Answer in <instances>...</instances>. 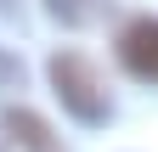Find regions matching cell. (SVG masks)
Segmentation results:
<instances>
[{
    "label": "cell",
    "instance_id": "obj_1",
    "mask_svg": "<svg viewBox=\"0 0 158 152\" xmlns=\"http://www.w3.org/2000/svg\"><path fill=\"white\" fill-rule=\"evenodd\" d=\"M51 90H56V102H62L79 124H102L107 113H113V96H107L102 73H96V68H90L79 51L51 56Z\"/></svg>",
    "mask_w": 158,
    "mask_h": 152
},
{
    "label": "cell",
    "instance_id": "obj_2",
    "mask_svg": "<svg viewBox=\"0 0 158 152\" xmlns=\"http://www.w3.org/2000/svg\"><path fill=\"white\" fill-rule=\"evenodd\" d=\"M118 62H124L135 79L158 85V17H135V23L118 28Z\"/></svg>",
    "mask_w": 158,
    "mask_h": 152
},
{
    "label": "cell",
    "instance_id": "obj_4",
    "mask_svg": "<svg viewBox=\"0 0 158 152\" xmlns=\"http://www.w3.org/2000/svg\"><path fill=\"white\" fill-rule=\"evenodd\" d=\"M107 0H45V11L56 17V23H68V28H79V23H90L96 11H102Z\"/></svg>",
    "mask_w": 158,
    "mask_h": 152
},
{
    "label": "cell",
    "instance_id": "obj_3",
    "mask_svg": "<svg viewBox=\"0 0 158 152\" xmlns=\"http://www.w3.org/2000/svg\"><path fill=\"white\" fill-rule=\"evenodd\" d=\"M0 124L11 130V141H17V146H28V152H56L51 130L40 124V118H34L28 107H6V113H0Z\"/></svg>",
    "mask_w": 158,
    "mask_h": 152
}]
</instances>
